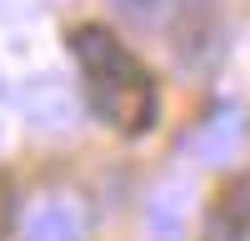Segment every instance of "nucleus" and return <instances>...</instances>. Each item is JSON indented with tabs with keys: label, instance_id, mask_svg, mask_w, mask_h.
<instances>
[{
	"label": "nucleus",
	"instance_id": "3",
	"mask_svg": "<svg viewBox=\"0 0 250 241\" xmlns=\"http://www.w3.org/2000/svg\"><path fill=\"white\" fill-rule=\"evenodd\" d=\"M20 106H25V116L40 131H65L75 120V96L65 91V80H55V75H35L30 86L20 91Z\"/></svg>",
	"mask_w": 250,
	"mask_h": 241
},
{
	"label": "nucleus",
	"instance_id": "8",
	"mask_svg": "<svg viewBox=\"0 0 250 241\" xmlns=\"http://www.w3.org/2000/svg\"><path fill=\"white\" fill-rule=\"evenodd\" d=\"M110 5H115L125 20H135V25H155V20L170 10V0H110Z\"/></svg>",
	"mask_w": 250,
	"mask_h": 241
},
{
	"label": "nucleus",
	"instance_id": "1",
	"mask_svg": "<svg viewBox=\"0 0 250 241\" xmlns=\"http://www.w3.org/2000/svg\"><path fill=\"white\" fill-rule=\"evenodd\" d=\"M70 46H75V60L85 71V80H90L95 111L125 136L150 131L155 111H160V96H155L150 71L130 55V46H120L105 25H80L70 35Z\"/></svg>",
	"mask_w": 250,
	"mask_h": 241
},
{
	"label": "nucleus",
	"instance_id": "4",
	"mask_svg": "<svg viewBox=\"0 0 250 241\" xmlns=\"http://www.w3.org/2000/svg\"><path fill=\"white\" fill-rule=\"evenodd\" d=\"M185 221H190V186L165 181L145 201V231H150V241H185Z\"/></svg>",
	"mask_w": 250,
	"mask_h": 241
},
{
	"label": "nucleus",
	"instance_id": "6",
	"mask_svg": "<svg viewBox=\"0 0 250 241\" xmlns=\"http://www.w3.org/2000/svg\"><path fill=\"white\" fill-rule=\"evenodd\" d=\"M240 141H245V116H240L235 106H220V111L190 136V151H195L200 161H230V156L240 151Z\"/></svg>",
	"mask_w": 250,
	"mask_h": 241
},
{
	"label": "nucleus",
	"instance_id": "5",
	"mask_svg": "<svg viewBox=\"0 0 250 241\" xmlns=\"http://www.w3.org/2000/svg\"><path fill=\"white\" fill-rule=\"evenodd\" d=\"M85 231V216H80L75 201L65 196H50L25 216V241H80Z\"/></svg>",
	"mask_w": 250,
	"mask_h": 241
},
{
	"label": "nucleus",
	"instance_id": "2",
	"mask_svg": "<svg viewBox=\"0 0 250 241\" xmlns=\"http://www.w3.org/2000/svg\"><path fill=\"white\" fill-rule=\"evenodd\" d=\"M170 40H175V55L185 66L210 60L215 40H220L215 0H170Z\"/></svg>",
	"mask_w": 250,
	"mask_h": 241
},
{
	"label": "nucleus",
	"instance_id": "7",
	"mask_svg": "<svg viewBox=\"0 0 250 241\" xmlns=\"http://www.w3.org/2000/svg\"><path fill=\"white\" fill-rule=\"evenodd\" d=\"M250 231V181H240V186H230L220 196V211L210 221V241H245Z\"/></svg>",
	"mask_w": 250,
	"mask_h": 241
}]
</instances>
